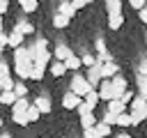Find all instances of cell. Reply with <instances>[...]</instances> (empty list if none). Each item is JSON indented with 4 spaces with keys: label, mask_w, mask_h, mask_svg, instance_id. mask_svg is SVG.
Returning a JSON list of instances; mask_svg holds the SVG:
<instances>
[{
    "label": "cell",
    "mask_w": 147,
    "mask_h": 138,
    "mask_svg": "<svg viewBox=\"0 0 147 138\" xmlns=\"http://www.w3.org/2000/svg\"><path fill=\"white\" fill-rule=\"evenodd\" d=\"M69 87H71V92H74V94H78V97H83V99L94 90V87L87 83V78H85L83 74H74V78H71V85H69Z\"/></svg>",
    "instance_id": "cell-1"
},
{
    "label": "cell",
    "mask_w": 147,
    "mask_h": 138,
    "mask_svg": "<svg viewBox=\"0 0 147 138\" xmlns=\"http://www.w3.org/2000/svg\"><path fill=\"white\" fill-rule=\"evenodd\" d=\"M101 62H96L94 67H90L87 69V74H85V78H87V83L92 85V87H99L101 85V80H103V76H101Z\"/></svg>",
    "instance_id": "cell-2"
},
{
    "label": "cell",
    "mask_w": 147,
    "mask_h": 138,
    "mask_svg": "<svg viewBox=\"0 0 147 138\" xmlns=\"http://www.w3.org/2000/svg\"><path fill=\"white\" fill-rule=\"evenodd\" d=\"M80 103H83V97H78V94H74L71 90H69V92H67V94L62 97V106H64L67 110H76V108H78Z\"/></svg>",
    "instance_id": "cell-3"
},
{
    "label": "cell",
    "mask_w": 147,
    "mask_h": 138,
    "mask_svg": "<svg viewBox=\"0 0 147 138\" xmlns=\"http://www.w3.org/2000/svg\"><path fill=\"white\" fill-rule=\"evenodd\" d=\"M99 97H101V101H113L115 99V92H113V80H101V85H99Z\"/></svg>",
    "instance_id": "cell-4"
},
{
    "label": "cell",
    "mask_w": 147,
    "mask_h": 138,
    "mask_svg": "<svg viewBox=\"0 0 147 138\" xmlns=\"http://www.w3.org/2000/svg\"><path fill=\"white\" fill-rule=\"evenodd\" d=\"M32 103L28 101V99H18L14 106H11V117H23V115H28V108H30Z\"/></svg>",
    "instance_id": "cell-5"
},
{
    "label": "cell",
    "mask_w": 147,
    "mask_h": 138,
    "mask_svg": "<svg viewBox=\"0 0 147 138\" xmlns=\"http://www.w3.org/2000/svg\"><path fill=\"white\" fill-rule=\"evenodd\" d=\"M129 90V85H126V78H122V76H115L113 78V92H115V99H122V94Z\"/></svg>",
    "instance_id": "cell-6"
},
{
    "label": "cell",
    "mask_w": 147,
    "mask_h": 138,
    "mask_svg": "<svg viewBox=\"0 0 147 138\" xmlns=\"http://www.w3.org/2000/svg\"><path fill=\"white\" fill-rule=\"evenodd\" d=\"M101 76H103V80H113L115 76H119V67H117V62L103 64V67H101Z\"/></svg>",
    "instance_id": "cell-7"
},
{
    "label": "cell",
    "mask_w": 147,
    "mask_h": 138,
    "mask_svg": "<svg viewBox=\"0 0 147 138\" xmlns=\"http://www.w3.org/2000/svg\"><path fill=\"white\" fill-rule=\"evenodd\" d=\"M32 53H34V64H44V67H48V64L53 62V60H51V57H53L51 51H34V48H32Z\"/></svg>",
    "instance_id": "cell-8"
},
{
    "label": "cell",
    "mask_w": 147,
    "mask_h": 138,
    "mask_svg": "<svg viewBox=\"0 0 147 138\" xmlns=\"http://www.w3.org/2000/svg\"><path fill=\"white\" fill-rule=\"evenodd\" d=\"M126 110H129V108H126V103H124L122 99H113V101L108 103V113H110V115H115V117H117V115H122V113H126Z\"/></svg>",
    "instance_id": "cell-9"
},
{
    "label": "cell",
    "mask_w": 147,
    "mask_h": 138,
    "mask_svg": "<svg viewBox=\"0 0 147 138\" xmlns=\"http://www.w3.org/2000/svg\"><path fill=\"white\" fill-rule=\"evenodd\" d=\"M53 55H55V60L64 62L69 55H74V51H71L69 46H64V44H57V46H55V51H53Z\"/></svg>",
    "instance_id": "cell-10"
},
{
    "label": "cell",
    "mask_w": 147,
    "mask_h": 138,
    "mask_svg": "<svg viewBox=\"0 0 147 138\" xmlns=\"http://www.w3.org/2000/svg\"><path fill=\"white\" fill-rule=\"evenodd\" d=\"M48 71H51L55 78H60V76H64V74H67V64H64V62H60V60H53V62L48 64Z\"/></svg>",
    "instance_id": "cell-11"
},
{
    "label": "cell",
    "mask_w": 147,
    "mask_h": 138,
    "mask_svg": "<svg viewBox=\"0 0 147 138\" xmlns=\"http://www.w3.org/2000/svg\"><path fill=\"white\" fill-rule=\"evenodd\" d=\"M34 106L39 108V113H41V115H46V113H51V108H53V106H51V99H48L46 94H41V97H37V99H34Z\"/></svg>",
    "instance_id": "cell-12"
},
{
    "label": "cell",
    "mask_w": 147,
    "mask_h": 138,
    "mask_svg": "<svg viewBox=\"0 0 147 138\" xmlns=\"http://www.w3.org/2000/svg\"><path fill=\"white\" fill-rule=\"evenodd\" d=\"M57 12H60V14H64V16H69V18H71V16H76V12H78V9H76V7H74V2H69V0H64V2H62V5H60V7H57Z\"/></svg>",
    "instance_id": "cell-13"
},
{
    "label": "cell",
    "mask_w": 147,
    "mask_h": 138,
    "mask_svg": "<svg viewBox=\"0 0 147 138\" xmlns=\"http://www.w3.org/2000/svg\"><path fill=\"white\" fill-rule=\"evenodd\" d=\"M23 39H25V34H21V32H16V30H14V32H9V46H11L14 51L23 46Z\"/></svg>",
    "instance_id": "cell-14"
},
{
    "label": "cell",
    "mask_w": 147,
    "mask_h": 138,
    "mask_svg": "<svg viewBox=\"0 0 147 138\" xmlns=\"http://www.w3.org/2000/svg\"><path fill=\"white\" fill-rule=\"evenodd\" d=\"M64 64H67V71H69V69H71V71H76V69H80V67H83V60L74 53V55H69V57L64 60Z\"/></svg>",
    "instance_id": "cell-15"
},
{
    "label": "cell",
    "mask_w": 147,
    "mask_h": 138,
    "mask_svg": "<svg viewBox=\"0 0 147 138\" xmlns=\"http://www.w3.org/2000/svg\"><path fill=\"white\" fill-rule=\"evenodd\" d=\"M80 124H83V131H85V129H94L99 122H96V115L94 113H87V115L80 117Z\"/></svg>",
    "instance_id": "cell-16"
},
{
    "label": "cell",
    "mask_w": 147,
    "mask_h": 138,
    "mask_svg": "<svg viewBox=\"0 0 147 138\" xmlns=\"http://www.w3.org/2000/svg\"><path fill=\"white\" fill-rule=\"evenodd\" d=\"M110 131H113V126L110 124H106L103 120L94 126V133H96V138H106V136H110Z\"/></svg>",
    "instance_id": "cell-17"
},
{
    "label": "cell",
    "mask_w": 147,
    "mask_h": 138,
    "mask_svg": "<svg viewBox=\"0 0 147 138\" xmlns=\"http://www.w3.org/2000/svg\"><path fill=\"white\" fill-rule=\"evenodd\" d=\"M106 12H108V16L122 14V0H108L106 2Z\"/></svg>",
    "instance_id": "cell-18"
},
{
    "label": "cell",
    "mask_w": 147,
    "mask_h": 138,
    "mask_svg": "<svg viewBox=\"0 0 147 138\" xmlns=\"http://www.w3.org/2000/svg\"><path fill=\"white\" fill-rule=\"evenodd\" d=\"M69 21H71L69 16H64V14H60V12H57V14L53 16V28L62 30V28H67V25H69Z\"/></svg>",
    "instance_id": "cell-19"
},
{
    "label": "cell",
    "mask_w": 147,
    "mask_h": 138,
    "mask_svg": "<svg viewBox=\"0 0 147 138\" xmlns=\"http://www.w3.org/2000/svg\"><path fill=\"white\" fill-rule=\"evenodd\" d=\"M18 101V97L14 94V90H9V92H0V103H5V106H14Z\"/></svg>",
    "instance_id": "cell-20"
},
{
    "label": "cell",
    "mask_w": 147,
    "mask_h": 138,
    "mask_svg": "<svg viewBox=\"0 0 147 138\" xmlns=\"http://www.w3.org/2000/svg\"><path fill=\"white\" fill-rule=\"evenodd\" d=\"M145 103H147V101H145L140 94H136L133 101H131V106H129V113H140V110L145 108Z\"/></svg>",
    "instance_id": "cell-21"
},
{
    "label": "cell",
    "mask_w": 147,
    "mask_h": 138,
    "mask_svg": "<svg viewBox=\"0 0 147 138\" xmlns=\"http://www.w3.org/2000/svg\"><path fill=\"white\" fill-rule=\"evenodd\" d=\"M122 25H124V16H122V14L108 16V28H110V30H119Z\"/></svg>",
    "instance_id": "cell-22"
},
{
    "label": "cell",
    "mask_w": 147,
    "mask_h": 138,
    "mask_svg": "<svg viewBox=\"0 0 147 138\" xmlns=\"http://www.w3.org/2000/svg\"><path fill=\"white\" fill-rule=\"evenodd\" d=\"M44 74H46V67H44V64H34V67L30 69V78H32V80H41Z\"/></svg>",
    "instance_id": "cell-23"
},
{
    "label": "cell",
    "mask_w": 147,
    "mask_h": 138,
    "mask_svg": "<svg viewBox=\"0 0 147 138\" xmlns=\"http://www.w3.org/2000/svg\"><path fill=\"white\" fill-rule=\"evenodd\" d=\"M14 30H16V32H21V34H32V32H34L32 23H28V21H21V23H18Z\"/></svg>",
    "instance_id": "cell-24"
},
{
    "label": "cell",
    "mask_w": 147,
    "mask_h": 138,
    "mask_svg": "<svg viewBox=\"0 0 147 138\" xmlns=\"http://www.w3.org/2000/svg\"><path fill=\"white\" fill-rule=\"evenodd\" d=\"M14 94H16L18 99H25L28 87H25V83H23V80H16V85H14Z\"/></svg>",
    "instance_id": "cell-25"
},
{
    "label": "cell",
    "mask_w": 147,
    "mask_h": 138,
    "mask_svg": "<svg viewBox=\"0 0 147 138\" xmlns=\"http://www.w3.org/2000/svg\"><path fill=\"white\" fill-rule=\"evenodd\" d=\"M83 101H85V103H90L92 108H96V103L101 101V97H99V92H96V90H92V92H90V94H87Z\"/></svg>",
    "instance_id": "cell-26"
},
{
    "label": "cell",
    "mask_w": 147,
    "mask_h": 138,
    "mask_svg": "<svg viewBox=\"0 0 147 138\" xmlns=\"http://www.w3.org/2000/svg\"><path fill=\"white\" fill-rule=\"evenodd\" d=\"M117 126H133L131 124V115H129V110L126 113H122V115H117V122H115Z\"/></svg>",
    "instance_id": "cell-27"
},
{
    "label": "cell",
    "mask_w": 147,
    "mask_h": 138,
    "mask_svg": "<svg viewBox=\"0 0 147 138\" xmlns=\"http://www.w3.org/2000/svg\"><path fill=\"white\" fill-rule=\"evenodd\" d=\"M14 85H16V80H14L11 76H7V78H2V80H0V87H2V92H9V90H14Z\"/></svg>",
    "instance_id": "cell-28"
},
{
    "label": "cell",
    "mask_w": 147,
    "mask_h": 138,
    "mask_svg": "<svg viewBox=\"0 0 147 138\" xmlns=\"http://www.w3.org/2000/svg\"><path fill=\"white\" fill-rule=\"evenodd\" d=\"M39 117H41V113H39V108H37L34 103H32V106L28 108V120H30V124H32V122H37Z\"/></svg>",
    "instance_id": "cell-29"
},
{
    "label": "cell",
    "mask_w": 147,
    "mask_h": 138,
    "mask_svg": "<svg viewBox=\"0 0 147 138\" xmlns=\"http://www.w3.org/2000/svg\"><path fill=\"white\" fill-rule=\"evenodd\" d=\"M21 7H23V12H25V14H32V12L39 7V2H37V0H28V2H23Z\"/></svg>",
    "instance_id": "cell-30"
},
{
    "label": "cell",
    "mask_w": 147,
    "mask_h": 138,
    "mask_svg": "<svg viewBox=\"0 0 147 138\" xmlns=\"http://www.w3.org/2000/svg\"><path fill=\"white\" fill-rule=\"evenodd\" d=\"M80 60H83V64H85V67H87V69H90V67H94V64H96V57H94V55H92V53H85V55H83V57H80Z\"/></svg>",
    "instance_id": "cell-31"
},
{
    "label": "cell",
    "mask_w": 147,
    "mask_h": 138,
    "mask_svg": "<svg viewBox=\"0 0 147 138\" xmlns=\"http://www.w3.org/2000/svg\"><path fill=\"white\" fill-rule=\"evenodd\" d=\"M76 113H78V115L83 117V115H87V113H94V108H92L90 103H85V101H83V103H80V106L76 108Z\"/></svg>",
    "instance_id": "cell-32"
},
{
    "label": "cell",
    "mask_w": 147,
    "mask_h": 138,
    "mask_svg": "<svg viewBox=\"0 0 147 138\" xmlns=\"http://www.w3.org/2000/svg\"><path fill=\"white\" fill-rule=\"evenodd\" d=\"M94 48H96V55H106L108 51H106V41L103 39H96L94 41Z\"/></svg>",
    "instance_id": "cell-33"
},
{
    "label": "cell",
    "mask_w": 147,
    "mask_h": 138,
    "mask_svg": "<svg viewBox=\"0 0 147 138\" xmlns=\"http://www.w3.org/2000/svg\"><path fill=\"white\" fill-rule=\"evenodd\" d=\"M133 97H136V94H133V90H126V92H124V94H122V101H124V103H126V108H129V106H131V101H133Z\"/></svg>",
    "instance_id": "cell-34"
},
{
    "label": "cell",
    "mask_w": 147,
    "mask_h": 138,
    "mask_svg": "<svg viewBox=\"0 0 147 138\" xmlns=\"http://www.w3.org/2000/svg\"><path fill=\"white\" fill-rule=\"evenodd\" d=\"M9 71H11V69L7 67V62H5V60H0V80H2V78H7V76H9Z\"/></svg>",
    "instance_id": "cell-35"
},
{
    "label": "cell",
    "mask_w": 147,
    "mask_h": 138,
    "mask_svg": "<svg viewBox=\"0 0 147 138\" xmlns=\"http://www.w3.org/2000/svg\"><path fill=\"white\" fill-rule=\"evenodd\" d=\"M126 2H129V5H131V9H138V12H140V9H145V7H147V5H145V0H126Z\"/></svg>",
    "instance_id": "cell-36"
},
{
    "label": "cell",
    "mask_w": 147,
    "mask_h": 138,
    "mask_svg": "<svg viewBox=\"0 0 147 138\" xmlns=\"http://www.w3.org/2000/svg\"><path fill=\"white\" fill-rule=\"evenodd\" d=\"M129 115H131V124H133V126H136V124H140V122L145 120V117H142V113H129Z\"/></svg>",
    "instance_id": "cell-37"
},
{
    "label": "cell",
    "mask_w": 147,
    "mask_h": 138,
    "mask_svg": "<svg viewBox=\"0 0 147 138\" xmlns=\"http://www.w3.org/2000/svg\"><path fill=\"white\" fill-rule=\"evenodd\" d=\"M138 76H147V57L138 64Z\"/></svg>",
    "instance_id": "cell-38"
},
{
    "label": "cell",
    "mask_w": 147,
    "mask_h": 138,
    "mask_svg": "<svg viewBox=\"0 0 147 138\" xmlns=\"http://www.w3.org/2000/svg\"><path fill=\"white\" fill-rule=\"evenodd\" d=\"M0 46H2V48H5V46H9V34L0 32Z\"/></svg>",
    "instance_id": "cell-39"
},
{
    "label": "cell",
    "mask_w": 147,
    "mask_h": 138,
    "mask_svg": "<svg viewBox=\"0 0 147 138\" xmlns=\"http://www.w3.org/2000/svg\"><path fill=\"white\" fill-rule=\"evenodd\" d=\"M7 9H9V2H7V0H0V16H2Z\"/></svg>",
    "instance_id": "cell-40"
},
{
    "label": "cell",
    "mask_w": 147,
    "mask_h": 138,
    "mask_svg": "<svg viewBox=\"0 0 147 138\" xmlns=\"http://www.w3.org/2000/svg\"><path fill=\"white\" fill-rule=\"evenodd\" d=\"M138 18H140V21H142V23H147V7H145V9H140V12H138Z\"/></svg>",
    "instance_id": "cell-41"
},
{
    "label": "cell",
    "mask_w": 147,
    "mask_h": 138,
    "mask_svg": "<svg viewBox=\"0 0 147 138\" xmlns=\"http://www.w3.org/2000/svg\"><path fill=\"white\" fill-rule=\"evenodd\" d=\"M83 138H96L94 129H85V131H83Z\"/></svg>",
    "instance_id": "cell-42"
},
{
    "label": "cell",
    "mask_w": 147,
    "mask_h": 138,
    "mask_svg": "<svg viewBox=\"0 0 147 138\" xmlns=\"http://www.w3.org/2000/svg\"><path fill=\"white\" fill-rule=\"evenodd\" d=\"M74 7H76V9H83V7H85V0H76Z\"/></svg>",
    "instance_id": "cell-43"
},
{
    "label": "cell",
    "mask_w": 147,
    "mask_h": 138,
    "mask_svg": "<svg viewBox=\"0 0 147 138\" xmlns=\"http://www.w3.org/2000/svg\"><path fill=\"white\" fill-rule=\"evenodd\" d=\"M140 113H142V117H145V120H147V103H145V108H142V110H140Z\"/></svg>",
    "instance_id": "cell-44"
},
{
    "label": "cell",
    "mask_w": 147,
    "mask_h": 138,
    "mask_svg": "<svg viewBox=\"0 0 147 138\" xmlns=\"http://www.w3.org/2000/svg\"><path fill=\"white\" fill-rule=\"evenodd\" d=\"M0 138H11V133H7V131H2V133H0Z\"/></svg>",
    "instance_id": "cell-45"
},
{
    "label": "cell",
    "mask_w": 147,
    "mask_h": 138,
    "mask_svg": "<svg viewBox=\"0 0 147 138\" xmlns=\"http://www.w3.org/2000/svg\"><path fill=\"white\" fill-rule=\"evenodd\" d=\"M117 138H131V136H129V133H119Z\"/></svg>",
    "instance_id": "cell-46"
},
{
    "label": "cell",
    "mask_w": 147,
    "mask_h": 138,
    "mask_svg": "<svg viewBox=\"0 0 147 138\" xmlns=\"http://www.w3.org/2000/svg\"><path fill=\"white\" fill-rule=\"evenodd\" d=\"M0 32H2V16H0Z\"/></svg>",
    "instance_id": "cell-47"
},
{
    "label": "cell",
    "mask_w": 147,
    "mask_h": 138,
    "mask_svg": "<svg viewBox=\"0 0 147 138\" xmlns=\"http://www.w3.org/2000/svg\"><path fill=\"white\" fill-rule=\"evenodd\" d=\"M90 2H96V0H85V5H90Z\"/></svg>",
    "instance_id": "cell-48"
},
{
    "label": "cell",
    "mask_w": 147,
    "mask_h": 138,
    "mask_svg": "<svg viewBox=\"0 0 147 138\" xmlns=\"http://www.w3.org/2000/svg\"><path fill=\"white\" fill-rule=\"evenodd\" d=\"M0 133H2V117H0Z\"/></svg>",
    "instance_id": "cell-49"
},
{
    "label": "cell",
    "mask_w": 147,
    "mask_h": 138,
    "mask_svg": "<svg viewBox=\"0 0 147 138\" xmlns=\"http://www.w3.org/2000/svg\"><path fill=\"white\" fill-rule=\"evenodd\" d=\"M0 60H2V46H0Z\"/></svg>",
    "instance_id": "cell-50"
},
{
    "label": "cell",
    "mask_w": 147,
    "mask_h": 138,
    "mask_svg": "<svg viewBox=\"0 0 147 138\" xmlns=\"http://www.w3.org/2000/svg\"><path fill=\"white\" fill-rule=\"evenodd\" d=\"M18 2H21V5H23V2H28V0H18Z\"/></svg>",
    "instance_id": "cell-51"
},
{
    "label": "cell",
    "mask_w": 147,
    "mask_h": 138,
    "mask_svg": "<svg viewBox=\"0 0 147 138\" xmlns=\"http://www.w3.org/2000/svg\"><path fill=\"white\" fill-rule=\"evenodd\" d=\"M69 2H76V0H69Z\"/></svg>",
    "instance_id": "cell-52"
},
{
    "label": "cell",
    "mask_w": 147,
    "mask_h": 138,
    "mask_svg": "<svg viewBox=\"0 0 147 138\" xmlns=\"http://www.w3.org/2000/svg\"><path fill=\"white\" fill-rule=\"evenodd\" d=\"M0 92H2V87H0Z\"/></svg>",
    "instance_id": "cell-53"
},
{
    "label": "cell",
    "mask_w": 147,
    "mask_h": 138,
    "mask_svg": "<svg viewBox=\"0 0 147 138\" xmlns=\"http://www.w3.org/2000/svg\"><path fill=\"white\" fill-rule=\"evenodd\" d=\"M103 2H108V0H103Z\"/></svg>",
    "instance_id": "cell-54"
},
{
    "label": "cell",
    "mask_w": 147,
    "mask_h": 138,
    "mask_svg": "<svg viewBox=\"0 0 147 138\" xmlns=\"http://www.w3.org/2000/svg\"><path fill=\"white\" fill-rule=\"evenodd\" d=\"M37 2H39V0H37Z\"/></svg>",
    "instance_id": "cell-55"
},
{
    "label": "cell",
    "mask_w": 147,
    "mask_h": 138,
    "mask_svg": "<svg viewBox=\"0 0 147 138\" xmlns=\"http://www.w3.org/2000/svg\"><path fill=\"white\" fill-rule=\"evenodd\" d=\"M0 106H2V103H0Z\"/></svg>",
    "instance_id": "cell-56"
}]
</instances>
